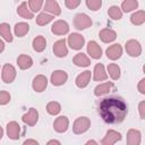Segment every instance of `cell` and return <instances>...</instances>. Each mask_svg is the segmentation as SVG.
<instances>
[{"label":"cell","mask_w":145,"mask_h":145,"mask_svg":"<svg viewBox=\"0 0 145 145\" xmlns=\"http://www.w3.org/2000/svg\"><path fill=\"white\" fill-rule=\"evenodd\" d=\"M67 79H68V75L63 70H56L51 75V83L56 86L65 84L67 82Z\"/></svg>","instance_id":"cell-8"},{"label":"cell","mask_w":145,"mask_h":145,"mask_svg":"<svg viewBox=\"0 0 145 145\" xmlns=\"http://www.w3.org/2000/svg\"><path fill=\"white\" fill-rule=\"evenodd\" d=\"M0 35L7 42H12V35H11V32H10V26L7 23L0 24Z\"/></svg>","instance_id":"cell-27"},{"label":"cell","mask_w":145,"mask_h":145,"mask_svg":"<svg viewBox=\"0 0 145 145\" xmlns=\"http://www.w3.org/2000/svg\"><path fill=\"white\" fill-rule=\"evenodd\" d=\"M108 78V74L104 70V66L102 63H97L94 67V80L102 82Z\"/></svg>","instance_id":"cell-22"},{"label":"cell","mask_w":145,"mask_h":145,"mask_svg":"<svg viewBox=\"0 0 145 145\" xmlns=\"http://www.w3.org/2000/svg\"><path fill=\"white\" fill-rule=\"evenodd\" d=\"M127 144L128 145L140 144V131L136 129H129L127 133Z\"/></svg>","instance_id":"cell-19"},{"label":"cell","mask_w":145,"mask_h":145,"mask_svg":"<svg viewBox=\"0 0 145 145\" xmlns=\"http://www.w3.org/2000/svg\"><path fill=\"white\" fill-rule=\"evenodd\" d=\"M7 135L10 139H18L20 136V126L16 121H11L7 125Z\"/></svg>","instance_id":"cell-12"},{"label":"cell","mask_w":145,"mask_h":145,"mask_svg":"<svg viewBox=\"0 0 145 145\" xmlns=\"http://www.w3.org/2000/svg\"><path fill=\"white\" fill-rule=\"evenodd\" d=\"M24 144H25V145H27V144H34V145H37V142L34 140V139H27V140L24 142Z\"/></svg>","instance_id":"cell-41"},{"label":"cell","mask_w":145,"mask_h":145,"mask_svg":"<svg viewBox=\"0 0 145 145\" xmlns=\"http://www.w3.org/2000/svg\"><path fill=\"white\" fill-rule=\"evenodd\" d=\"M45 46H46V41L42 35H39L33 40V49L36 52H42L45 49Z\"/></svg>","instance_id":"cell-26"},{"label":"cell","mask_w":145,"mask_h":145,"mask_svg":"<svg viewBox=\"0 0 145 145\" xmlns=\"http://www.w3.org/2000/svg\"><path fill=\"white\" fill-rule=\"evenodd\" d=\"M121 139V135L120 133L116 131V130H108L104 138L101 140V143L103 145H112L114 143H117L118 140Z\"/></svg>","instance_id":"cell-11"},{"label":"cell","mask_w":145,"mask_h":145,"mask_svg":"<svg viewBox=\"0 0 145 145\" xmlns=\"http://www.w3.org/2000/svg\"><path fill=\"white\" fill-rule=\"evenodd\" d=\"M51 31L56 35H65L69 32V26H68L67 22H65V20H57L52 25Z\"/></svg>","instance_id":"cell-9"},{"label":"cell","mask_w":145,"mask_h":145,"mask_svg":"<svg viewBox=\"0 0 145 145\" xmlns=\"http://www.w3.org/2000/svg\"><path fill=\"white\" fill-rule=\"evenodd\" d=\"M17 12H18L19 16H22L23 18H26V19H32L34 17L33 11L27 7L26 2H23V3L19 5V7L17 8Z\"/></svg>","instance_id":"cell-25"},{"label":"cell","mask_w":145,"mask_h":145,"mask_svg":"<svg viewBox=\"0 0 145 145\" xmlns=\"http://www.w3.org/2000/svg\"><path fill=\"white\" fill-rule=\"evenodd\" d=\"M122 54V48L120 44H112L106 49V57L111 60H117Z\"/></svg>","instance_id":"cell-14"},{"label":"cell","mask_w":145,"mask_h":145,"mask_svg":"<svg viewBox=\"0 0 145 145\" xmlns=\"http://www.w3.org/2000/svg\"><path fill=\"white\" fill-rule=\"evenodd\" d=\"M91 126V121L87 117H79L75 120L74 126H72V130L75 134H83L86 130H88Z\"/></svg>","instance_id":"cell-2"},{"label":"cell","mask_w":145,"mask_h":145,"mask_svg":"<svg viewBox=\"0 0 145 145\" xmlns=\"http://www.w3.org/2000/svg\"><path fill=\"white\" fill-rule=\"evenodd\" d=\"M65 3H66V6H67V8H69V9H75L76 7L79 6L80 0H65Z\"/></svg>","instance_id":"cell-38"},{"label":"cell","mask_w":145,"mask_h":145,"mask_svg":"<svg viewBox=\"0 0 145 145\" xmlns=\"http://www.w3.org/2000/svg\"><path fill=\"white\" fill-rule=\"evenodd\" d=\"M53 52H54V54H56L57 57H59V58L66 57V56L68 54V49H67L65 39H61V40L57 41V42L53 44Z\"/></svg>","instance_id":"cell-10"},{"label":"cell","mask_w":145,"mask_h":145,"mask_svg":"<svg viewBox=\"0 0 145 145\" xmlns=\"http://www.w3.org/2000/svg\"><path fill=\"white\" fill-rule=\"evenodd\" d=\"M108 14H109V16H110L112 19H114V20H118V19H120V18L122 17V11H121L120 8L117 7V6L110 7L109 10H108Z\"/></svg>","instance_id":"cell-34"},{"label":"cell","mask_w":145,"mask_h":145,"mask_svg":"<svg viewBox=\"0 0 145 145\" xmlns=\"http://www.w3.org/2000/svg\"><path fill=\"white\" fill-rule=\"evenodd\" d=\"M1 77H2V80L7 84L9 83H12L14 79L16 78V69L14 66L9 65V63H6L2 68V74H1Z\"/></svg>","instance_id":"cell-6"},{"label":"cell","mask_w":145,"mask_h":145,"mask_svg":"<svg viewBox=\"0 0 145 145\" xmlns=\"http://www.w3.org/2000/svg\"><path fill=\"white\" fill-rule=\"evenodd\" d=\"M99 36H100V39H101L104 43H110V42H112V41L116 40L117 34H116L114 31H112V29H110V28H103V29L100 31Z\"/></svg>","instance_id":"cell-18"},{"label":"cell","mask_w":145,"mask_h":145,"mask_svg":"<svg viewBox=\"0 0 145 145\" xmlns=\"http://www.w3.org/2000/svg\"><path fill=\"white\" fill-rule=\"evenodd\" d=\"M46 111H48L50 114L56 116V114H58V113L61 111V105H60L58 102H56V101L49 102L48 105H46Z\"/></svg>","instance_id":"cell-33"},{"label":"cell","mask_w":145,"mask_h":145,"mask_svg":"<svg viewBox=\"0 0 145 145\" xmlns=\"http://www.w3.org/2000/svg\"><path fill=\"white\" fill-rule=\"evenodd\" d=\"M113 87V84L111 82H105L103 84H100L97 85L95 88H94V94L96 96H101V95H104V94H108L111 92Z\"/></svg>","instance_id":"cell-21"},{"label":"cell","mask_w":145,"mask_h":145,"mask_svg":"<svg viewBox=\"0 0 145 145\" xmlns=\"http://www.w3.org/2000/svg\"><path fill=\"white\" fill-rule=\"evenodd\" d=\"M138 91L142 94H145V78H143L138 84Z\"/></svg>","instance_id":"cell-40"},{"label":"cell","mask_w":145,"mask_h":145,"mask_svg":"<svg viewBox=\"0 0 145 145\" xmlns=\"http://www.w3.org/2000/svg\"><path fill=\"white\" fill-rule=\"evenodd\" d=\"M138 7V1L137 0H123L121 8L125 12H129L131 10H135Z\"/></svg>","instance_id":"cell-32"},{"label":"cell","mask_w":145,"mask_h":145,"mask_svg":"<svg viewBox=\"0 0 145 145\" xmlns=\"http://www.w3.org/2000/svg\"><path fill=\"white\" fill-rule=\"evenodd\" d=\"M138 109H139L140 118H142V119H145V101H142V102L139 103Z\"/></svg>","instance_id":"cell-39"},{"label":"cell","mask_w":145,"mask_h":145,"mask_svg":"<svg viewBox=\"0 0 145 145\" xmlns=\"http://www.w3.org/2000/svg\"><path fill=\"white\" fill-rule=\"evenodd\" d=\"M2 136H3V130H2V128L0 127V139L2 138Z\"/></svg>","instance_id":"cell-44"},{"label":"cell","mask_w":145,"mask_h":145,"mask_svg":"<svg viewBox=\"0 0 145 145\" xmlns=\"http://www.w3.org/2000/svg\"><path fill=\"white\" fill-rule=\"evenodd\" d=\"M86 5L87 7L93 10V11H96L101 8L102 6V0H86Z\"/></svg>","instance_id":"cell-36"},{"label":"cell","mask_w":145,"mask_h":145,"mask_svg":"<svg viewBox=\"0 0 145 145\" xmlns=\"http://www.w3.org/2000/svg\"><path fill=\"white\" fill-rule=\"evenodd\" d=\"M126 51L130 57H138L142 53L140 43L136 40H129L126 42Z\"/></svg>","instance_id":"cell-5"},{"label":"cell","mask_w":145,"mask_h":145,"mask_svg":"<svg viewBox=\"0 0 145 145\" xmlns=\"http://www.w3.org/2000/svg\"><path fill=\"white\" fill-rule=\"evenodd\" d=\"M22 120L26 125H28V126H34L37 122V120H39V112H37V110L34 109V108H29L27 113H25L23 116Z\"/></svg>","instance_id":"cell-7"},{"label":"cell","mask_w":145,"mask_h":145,"mask_svg":"<svg viewBox=\"0 0 145 145\" xmlns=\"http://www.w3.org/2000/svg\"><path fill=\"white\" fill-rule=\"evenodd\" d=\"M48 85V79L43 75H37L33 79V88L35 92H43L46 88Z\"/></svg>","instance_id":"cell-15"},{"label":"cell","mask_w":145,"mask_h":145,"mask_svg":"<svg viewBox=\"0 0 145 145\" xmlns=\"http://www.w3.org/2000/svg\"><path fill=\"white\" fill-rule=\"evenodd\" d=\"M72 61H74V63H75L76 66H78V67H87V66L91 65L89 58H88L85 53H83V52H82V53H77V54L74 57Z\"/></svg>","instance_id":"cell-23"},{"label":"cell","mask_w":145,"mask_h":145,"mask_svg":"<svg viewBox=\"0 0 145 145\" xmlns=\"http://www.w3.org/2000/svg\"><path fill=\"white\" fill-rule=\"evenodd\" d=\"M86 144H97V143H96L95 140H88V142H87Z\"/></svg>","instance_id":"cell-45"},{"label":"cell","mask_w":145,"mask_h":145,"mask_svg":"<svg viewBox=\"0 0 145 145\" xmlns=\"http://www.w3.org/2000/svg\"><path fill=\"white\" fill-rule=\"evenodd\" d=\"M10 101V94L6 91H0V105H5Z\"/></svg>","instance_id":"cell-37"},{"label":"cell","mask_w":145,"mask_h":145,"mask_svg":"<svg viewBox=\"0 0 145 145\" xmlns=\"http://www.w3.org/2000/svg\"><path fill=\"white\" fill-rule=\"evenodd\" d=\"M3 50H5V43H3V42L0 40V53H1Z\"/></svg>","instance_id":"cell-42"},{"label":"cell","mask_w":145,"mask_h":145,"mask_svg":"<svg viewBox=\"0 0 145 145\" xmlns=\"http://www.w3.org/2000/svg\"><path fill=\"white\" fill-rule=\"evenodd\" d=\"M53 18H54L53 15H50V14H48V12L44 11V12H41L36 17V24L40 25V26H44V25L49 24Z\"/></svg>","instance_id":"cell-29"},{"label":"cell","mask_w":145,"mask_h":145,"mask_svg":"<svg viewBox=\"0 0 145 145\" xmlns=\"http://www.w3.org/2000/svg\"><path fill=\"white\" fill-rule=\"evenodd\" d=\"M108 72H109L110 77L114 80L119 79V77H120V68L117 63H110L108 66Z\"/></svg>","instance_id":"cell-31"},{"label":"cell","mask_w":145,"mask_h":145,"mask_svg":"<svg viewBox=\"0 0 145 145\" xmlns=\"http://www.w3.org/2000/svg\"><path fill=\"white\" fill-rule=\"evenodd\" d=\"M74 25L77 29H85L92 25V19L86 14H77L74 19Z\"/></svg>","instance_id":"cell-3"},{"label":"cell","mask_w":145,"mask_h":145,"mask_svg":"<svg viewBox=\"0 0 145 145\" xmlns=\"http://www.w3.org/2000/svg\"><path fill=\"white\" fill-rule=\"evenodd\" d=\"M89 79H91V71L89 70H85L84 72L79 74L76 78V85L80 88H84L88 85L89 83Z\"/></svg>","instance_id":"cell-20"},{"label":"cell","mask_w":145,"mask_h":145,"mask_svg":"<svg viewBox=\"0 0 145 145\" xmlns=\"http://www.w3.org/2000/svg\"><path fill=\"white\" fill-rule=\"evenodd\" d=\"M44 10H45V12H50L53 16L60 15V12H61L60 6L58 5V2L56 0H45Z\"/></svg>","instance_id":"cell-17"},{"label":"cell","mask_w":145,"mask_h":145,"mask_svg":"<svg viewBox=\"0 0 145 145\" xmlns=\"http://www.w3.org/2000/svg\"><path fill=\"white\" fill-rule=\"evenodd\" d=\"M102 119L108 123H120L128 113L126 102L120 97L103 99L99 106Z\"/></svg>","instance_id":"cell-1"},{"label":"cell","mask_w":145,"mask_h":145,"mask_svg":"<svg viewBox=\"0 0 145 145\" xmlns=\"http://www.w3.org/2000/svg\"><path fill=\"white\" fill-rule=\"evenodd\" d=\"M87 53L93 59H100L102 56V49L95 41H89L87 44Z\"/></svg>","instance_id":"cell-13"},{"label":"cell","mask_w":145,"mask_h":145,"mask_svg":"<svg viewBox=\"0 0 145 145\" xmlns=\"http://www.w3.org/2000/svg\"><path fill=\"white\" fill-rule=\"evenodd\" d=\"M43 0H28V7L33 12L39 11L42 8Z\"/></svg>","instance_id":"cell-35"},{"label":"cell","mask_w":145,"mask_h":145,"mask_svg":"<svg viewBox=\"0 0 145 145\" xmlns=\"http://www.w3.org/2000/svg\"><path fill=\"white\" fill-rule=\"evenodd\" d=\"M84 43H85V40L84 37L78 34V33H71L69 36H68V44L71 49L74 50H79L84 46Z\"/></svg>","instance_id":"cell-4"},{"label":"cell","mask_w":145,"mask_h":145,"mask_svg":"<svg viewBox=\"0 0 145 145\" xmlns=\"http://www.w3.org/2000/svg\"><path fill=\"white\" fill-rule=\"evenodd\" d=\"M48 144H58V145H59V144H60V142H58V140H49V142H48Z\"/></svg>","instance_id":"cell-43"},{"label":"cell","mask_w":145,"mask_h":145,"mask_svg":"<svg viewBox=\"0 0 145 145\" xmlns=\"http://www.w3.org/2000/svg\"><path fill=\"white\" fill-rule=\"evenodd\" d=\"M130 22L134 25H142L145 22V11L144 10H139V11L134 12L131 15V17H130Z\"/></svg>","instance_id":"cell-28"},{"label":"cell","mask_w":145,"mask_h":145,"mask_svg":"<svg viewBox=\"0 0 145 145\" xmlns=\"http://www.w3.org/2000/svg\"><path fill=\"white\" fill-rule=\"evenodd\" d=\"M29 29V25L27 23H17L15 25V34L18 37H23Z\"/></svg>","instance_id":"cell-30"},{"label":"cell","mask_w":145,"mask_h":145,"mask_svg":"<svg viewBox=\"0 0 145 145\" xmlns=\"http://www.w3.org/2000/svg\"><path fill=\"white\" fill-rule=\"evenodd\" d=\"M68 126H69V120L67 117H58L56 120H54V123H53V127H54V130L58 131V133H63L68 129Z\"/></svg>","instance_id":"cell-16"},{"label":"cell","mask_w":145,"mask_h":145,"mask_svg":"<svg viewBox=\"0 0 145 145\" xmlns=\"http://www.w3.org/2000/svg\"><path fill=\"white\" fill-rule=\"evenodd\" d=\"M17 63L20 69H28L33 65V59L27 54H20L17 58Z\"/></svg>","instance_id":"cell-24"}]
</instances>
